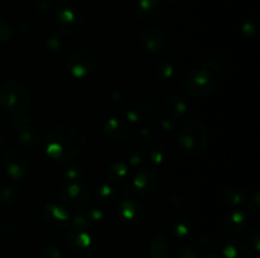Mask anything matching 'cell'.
Instances as JSON below:
<instances>
[{
  "label": "cell",
  "instance_id": "cell-9",
  "mask_svg": "<svg viewBox=\"0 0 260 258\" xmlns=\"http://www.w3.org/2000/svg\"><path fill=\"white\" fill-rule=\"evenodd\" d=\"M58 29L68 35H78L84 30L85 20L80 10L75 7H61L56 15Z\"/></svg>",
  "mask_w": 260,
  "mask_h": 258
},
{
  "label": "cell",
  "instance_id": "cell-38",
  "mask_svg": "<svg viewBox=\"0 0 260 258\" xmlns=\"http://www.w3.org/2000/svg\"><path fill=\"white\" fill-rule=\"evenodd\" d=\"M63 176L68 180V182L70 181H81V177H83V168L78 164H73V166L66 167L65 171H63Z\"/></svg>",
  "mask_w": 260,
  "mask_h": 258
},
{
  "label": "cell",
  "instance_id": "cell-16",
  "mask_svg": "<svg viewBox=\"0 0 260 258\" xmlns=\"http://www.w3.org/2000/svg\"><path fill=\"white\" fill-rule=\"evenodd\" d=\"M188 109H189L188 101L179 95H170L164 101V110L168 118L172 120L184 118L188 113Z\"/></svg>",
  "mask_w": 260,
  "mask_h": 258
},
{
  "label": "cell",
  "instance_id": "cell-23",
  "mask_svg": "<svg viewBox=\"0 0 260 258\" xmlns=\"http://www.w3.org/2000/svg\"><path fill=\"white\" fill-rule=\"evenodd\" d=\"M240 29L243 34L249 39H254L259 35V19L255 14L246 15L240 23Z\"/></svg>",
  "mask_w": 260,
  "mask_h": 258
},
{
  "label": "cell",
  "instance_id": "cell-4",
  "mask_svg": "<svg viewBox=\"0 0 260 258\" xmlns=\"http://www.w3.org/2000/svg\"><path fill=\"white\" fill-rule=\"evenodd\" d=\"M99 55L94 48L79 47L69 52L65 58V67L73 77L85 78L98 68Z\"/></svg>",
  "mask_w": 260,
  "mask_h": 258
},
{
  "label": "cell",
  "instance_id": "cell-5",
  "mask_svg": "<svg viewBox=\"0 0 260 258\" xmlns=\"http://www.w3.org/2000/svg\"><path fill=\"white\" fill-rule=\"evenodd\" d=\"M216 86H217L216 73L203 67L189 71L182 81L183 93L192 98L208 96L216 90Z\"/></svg>",
  "mask_w": 260,
  "mask_h": 258
},
{
  "label": "cell",
  "instance_id": "cell-22",
  "mask_svg": "<svg viewBox=\"0 0 260 258\" xmlns=\"http://www.w3.org/2000/svg\"><path fill=\"white\" fill-rule=\"evenodd\" d=\"M223 255L225 258H250V249L248 245L240 240H233L229 242L223 248Z\"/></svg>",
  "mask_w": 260,
  "mask_h": 258
},
{
  "label": "cell",
  "instance_id": "cell-34",
  "mask_svg": "<svg viewBox=\"0 0 260 258\" xmlns=\"http://www.w3.org/2000/svg\"><path fill=\"white\" fill-rule=\"evenodd\" d=\"M60 3L61 0H41L38 2V4L36 5V10H37L38 14L46 15L51 14L55 10L60 9Z\"/></svg>",
  "mask_w": 260,
  "mask_h": 258
},
{
  "label": "cell",
  "instance_id": "cell-46",
  "mask_svg": "<svg viewBox=\"0 0 260 258\" xmlns=\"http://www.w3.org/2000/svg\"><path fill=\"white\" fill-rule=\"evenodd\" d=\"M61 2H63V0H61Z\"/></svg>",
  "mask_w": 260,
  "mask_h": 258
},
{
  "label": "cell",
  "instance_id": "cell-7",
  "mask_svg": "<svg viewBox=\"0 0 260 258\" xmlns=\"http://www.w3.org/2000/svg\"><path fill=\"white\" fill-rule=\"evenodd\" d=\"M58 197L63 205L75 210L85 209L91 199L90 189L81 181L66 182L58 191Z\"/></svg>",
  "mask_w": 260,
  "mask_h": 258
},
{
  "label": "cell",
  "instance_id": "cell-39",
  "mask_svg": "<svg viewBox=\"0 0 260 258\" xmlns=\"http://www.w3.org/2000/svg\"><path fill=\"white\" fill-rule=\"evenodd\" d=\"M127 158H128V163L131 164L132 167H139V168H142V164H144L145 161H146V159H145L144 153H142L141 151H139V149L129 152Z\"/></svg>",
  "mask_w": 260,
  "mask_h": 258
},
{
  "label": "cell",
  "instance_id": "cell-21",
  "mask_svg": "<svg viewBox=\"0 0 260 258\" xmlns=\"http://www.w3.org/2000/svg\"><path fill=\"white\" fill-rule=\"evenodd\" d=\"M200 66L213 73H222L228 70V61L220 56H203L198 60Z\"/></svg>",
  "mask_w": 260,
  "mask_h": 258
},
{
  "label": "cell",
  "instance_id": "cell-12",
  "mask_svg": "<svg viewBox=\"0 0 260 258\" xmlns=\"http://www.w3.org/2000/svg\"><path fill=\"white\" fill-rule=\"evenodd\" d=\"M139 39L142 47L150 53H159L165 47V35L160 28L146 25L140 30Z\"/></svg>",
  "mask_w": 260,
  "mask_h": 258
},
{
  "label": "cell",
  "instance_id": "cell-25",
  "mask_svg": "<svg viewBox=\"0 0 260 258\" xmlns=\"http://www.w3.org/2000/svg\"><path fill=\"white\" fill-rule=\"evenodd\" d=\"M37 115L33 114L32 111L25 110L22 111V113H15V115L13 116L10 123H12V126L18 131L20 128H24V126H33V124L37 121Z\"/></svg>",
  "mask_w": 260,
  "mask_h": 258
},
{
  "label": "cell",
  "instance_id": "cell-33",
  "mask_svg": "<svg viewBox=\"0 0 260 258\" xmlns=\"http://www.w3.org/2000/svg\"><path fill=\"white\" fill-rule=\"evenodd\" d=\"M150 161L152 162L156 166H161L165 162L168 161V151L164 146L161 144H157L154 148L150 151Z\"/></svg>",
  "mask_w": 260,
  "mask_h": 258
},
{
  "label": "cell",
  "instance_id": "cell-2",
  "mask_svg": "<svg viewBox=\"0 0 260 258\" xmlns=\"http://www.w3.org/2000/svg\"><path fill=\"white\" fill-rule=\"evenodd\" d=\"M177 137L180 149L190 157L203 154L210 144V134L207 128L197 119L183 121L178 128Z\"/></svg>",
  "mask_w": 260,
  "mask_h": 258
},
{
  "label": "cell",
  "instance_id": "cell-13",
  "mask_svg": "<svg viewBox=\"0 0 260 258\" xmlns=\"http://www.w3.org/2000/svg\"><path fill=\"white\" fill-rule=\"evenodd\" d=\"M43 219L47 224L57 230H65L70 227L71 218L65 206L56 202H50L43 210Z\"/></svg>",
  "mask_w": 260,
  "mask_h": 258
},
{
  "label": "cell",
  "instance_id": "cell-8",
  "mask_svg": "<svg viewBox=\"0 0 260 258\" xmlns=\"http://www.w3.org/2000/svg\"><path fill=\"white\" fill-rule=\"evenodd\" d=\"M159 186V175L152 168H139L131 181V191L140 199H151Z\"/></svg>",
  "mask_w": 260,
  "mask_h": 258
},
{
  "label": "cell",
  "instance_id": "cell-15",
  "mask_svg": "<svg viewBox=\"0 0 260 258\" xmlns=\"http://www.w3.org/2000/svg\"><path fill=\"white\" fill-rule=\"evenodd\" d=\"M66 238H68L70 245L76 252L89 254V253H91L94 250V240L86 230L70 229L68 232Z\"/></svg>",
  "mask_w": 260,
  "mask_h": 258
},
{
  "label": "cell",
  "instance_id": "cell-27",
  "mask_svg": "<svg viewBox=\"0 0 260 258\" xmlns=\"http://www.w3.org/2000/svg\"><path fill=\"white\" fill-rule=\"evenodd\" d=\"M42 45L51 52H61L63 48V39L56 32H46L42 35Z\"/></svg>",
  "mask_w": 260,
  "mask_h": 258
},
{
  "label": "cell",
  "instance_id": "cell-28",
  "mask_svg": "<svg viewBox=\"0 0 260 258\" xmlns=\"http://www.w3.org/2000/svg\"><path fill=\"white\" fill-rule=\"evenodd\" d=\"M192 222L184 217L177 218L173 224V233L175 234V237L180 238V239H187L192 233Z\"/></svg>",
  "mask_w": 260,
  "mask_h": 258
},
{
  "label": "cell",
  "instance_id": "cell-14",
  "mask_svg": "<svg viewBox=\"0 0 260 258\" xmlns=\"http://www.w3.org/2000/svg\"><path fill=\"white\" fill-rule=\"evenodd\" d=\"M102 132L107 138H109V141L118 142V143H124L131 139L129 129L116 118L107 119L102 125Z\"/></svg>",
  "mask_w": 260,
  "mask_h": 258
},
{
  "label": "cell",
  "instance_id": "cell-3",
  "mask_svg": "<svg viewBox=\"0 0 260 258\" xmlns=\"http://www.w3.org/2000/svg\"><path fill=\"white\" fill-rule=\"evenodd\" d=\"M32 95L27 86L18 80H7L0 83V108L12 113L29 110Z\"/></svg>",
  "mask_w": 260,
  "mask_h": 258
},
{
  "label": "cell",
  "instance_id": "cell-43",
  "mask_svg": "<svg viewBox=\"0 0 260 258\" xmlns=\"http://www.w3.org/2000/svg\"><path fill=\"white\" fill-rule=\"evenodd\" d=\"M168 2H169L172 5H174V7L182 8V7H185V5L189 3V0H168Z\"/></svg>",
  "mask_w": 260,
  "mask_h": 258
},
{
  "label": "cell",
  "instance_id": "cell-10",
  "mask_svg": "<svg viewBox=\"0 0 260 258\" xmlns=\"http://www.w3.org/2000/svg\"><path fill=\"white\" fill-rule=\"evenodd\" d=\"M118 217L126 225L129 227H140L146 220L147 211L140 202L131 199L122 200L118 204Z\"/></svg>",
  "mask_w": 260,
  "mask_h": 258
},
{
  "label": "cell",
  "instance_id": "cell-6",
  "mask_svg": "<svg viewBox=\"0 0 260 258\" xmlns=\"http://www.w3.org/2000/svg\"><path fill=\"white\" fill-rule=\"evenodd\" d=\"M4 166L8 176L17 182L25 181L33 171V162L27 156V152L17 148L5 151Z\"/></svg>",
  "mask_w": 260,
  "mask_h": 258
},
{
  "label": "cell",
  "instance_id": "cell-26",
  "mask_svg": "<svg viewBox=\"0 0 260 258\" xmlns=\"http://www.w3.org/2000/svg\"><path fill=\"white\" fill-rule=\"evenodd\" d=\"M175 66L169 58L164 57L160 61H157L155 66V76L160 80H169L174 76Z\"/></svg>",
  "mask_w": 260,
  "mask_h": 258
},
{
  "label": "cell",
  "instance_id": "cell-41",
  "mask_svg": "<svg viewBox=\"0 0 260 258\" xmlns=\"http://www.w3.org/2000/svg\"><path fill=\"white\" fill-rule=\"evenodd\" d=\"M173 258H197V254L190 248H180L174 253Z\"/></svg>",
  "mask_w": 260,
  "mask_h": 258
},
{
  "label": "cell",
  "instance_id": "cell-19",
  "mask_svg": "<svg viewBox=\"0 0 260 258\" xmlns=\"http://www.w3.org/2000/svg\"><path fill=\"white\" fill-rule=\"evenodd\" d=\"M246 223H248V217H246L245 211L234 209L233 211L226 215L225 220H223V229L228 234L236 235L245 229Z\"/></svg>",
  "mask_w": 260,
  "mask_h": 258
},
{
  "label": "cell",
  "instance_id": "cell-44",
  "mask_svg": "<svg viewBox=\"0 0 260 258\" xmlns=\"http://www.w3.org/2000/svg\"><path fill=\"white\" fill-rule=\"evenodd\" d=\"M161 125H162V129H165V131H172V129L174 128V125H173L172 123V119L169 118L164 119V120L161 121Z\"/></svg>",
  "mask_w": 260,
  "mask_h": 258
},
{
  "label": "cell",
  "instance_id": "cell-35",
  "mask_svg": "<svg viewBox=\"0 0 260 258\" xmlns=\"http://www.w3.org/2000/svg\"><path fill=\"white\" fill-rule=\"evenodd\" d=\"M249 210L250 214L253 215L255 219H259L260 217V192L259 189H254L253 192L250 194V199H249Z\"/></svg>",
  "mask_w": 260,
  "mask_h": 258
},
{
  "label": "cell",
  "instance_id": "cell-29",
  "mask_svg": "<svg viewBox=\"0 0 260 258\" xmlns=\"http://www.w3.org/2000/svg\"><path fill=\"white\" fill-rule=\"evenodd\" d=\"M222 197L229 205H240L245 201V192L239 187H226L222 191Z\"/></svg>",
  "mask_w": 260,
  "mask_h": 258
},
{
  "label": "cell",
  "instance_id": "cell-42",
  "mask_svg": "<svg viewBox=\"0 0 260 258\" xmlns=\"http://www.w3.org/2000/svg\"><path fill=\"white\" fill-rule=\"evenodd\" d=\"M32 30H33V24L30 22H24L18 27V32H19V34L22 35L29 34Z\"/></svg>",
  "mask_w": 260,
  "mask_h": 258
},
{
  "label": "cell",
  "instance_id": "cell-45",
  "mask_svg": "<svg viewBox=\"0 0 260 258\" xmlns=\"http://www.w3.org/2000/svg\"><path fill=\"white\" fill-rule=\"evenodd\" d=\"M3 147V141H2V138H0V148H2Z\"/></svg>",
  "mask_w": 260,
  "mask_h": 258
},
{
  "label": "cell",
  "instance_id": "cell-17",
  "mask_svg": "<svg viewBox=\"0 0 260 258\" xmlns=\"http://www.w3.org/2000/svg\"><path fill=\"white\" fill-rule=\"evenodd\" d=\"M18 142L24 152H36L41 146V137L35 126H24L17 131Z\"/></svg>",
  "mask_w": 260,
  "mask_h": 258
},
{
  "label": "cell",
  "instance_id": "cell-37",
  "mask_svg": "<svg viewBox=\"0 0 260 258\" xmlns=\"http://www.w3.org/2000/svg\"><path fill=\"white\" fill-rule=\"evenodd\" d=\"M41 258H63V253L57 244L50 243L42 249Z\"/></svg>",
  "mask_w": 260,
  "mask_h": 258
},
{
  "label": "cell",
  "instance_id": "cell-36",
  "mask_svg": "<svg viewBox=\"0 0 260 258\" xmlns=\"http://www.w3.org/2000/svg\"><path fill=\"white\" fill-rule=\"evenodd\" d=\"M71 229L74 230H86L89 227L88 218H86L85 212H76L73 218H71Z\"/></svg>",
  "mask_w": 260,
  "mask_h": 258
},
{
  "label": "cell",
  "instance_id": "cell-30",
  "mask_svg": "<svg viewBox=\"0 0 260 258\" xmlns=\"http://www.w3.org/2000/svg\"><path fill=\"white\" fill-rule=\"evenodd\" d=\"M86 218H88L89 227L94 228H102L106 225L107 223V212L104 210L98 209V207H91L85 212Z\"/></svg>",
  "mask_w": 260,
  "mask_h": 258
},
{
  "label": "cell",
  "instance_id": "cell-24",
  "mask_svg": "<svg viewBox=\"0 0 260 258\" xmlns=\"http://www.w3.org/2000/svg\"><path fill=\"white\" fill-rule=\"evenodd\" d=\"M168 249H169V244H168L167 235L165 234L155 235V238L151 242V248H150L151 258H167Z\"/></svg>",
  "mask_w": 260,
  "mask_h": 258
},
{
  "label": "cell",
  "instance_id": "cell-18",
  "mask_svg": "<svg viewBox=\"0 0 260 258\" xmlns=\"http://www.w3.org/2000/svg\"><path fill=\"white\" fill-rule=\"evenodd\" d=\"M161 4L159 0H139L136 8V15L142 22H154L161 14Z\"/></svg>",
  "mask_w": 260,
  "mask_h": 258
},
{
  "label": "cell",
  "instance_id": "cell-1",
  "mask_svg": "<svg viewBox=\"0 0 260 258\" xmlns=\"http://www.w3.org/2000/svg\"><path fill=\"white\" fill-rule=\"evenodd\" d=\"M84 131L76 124H60L46 136V154L57 162H68L78 157L85 148Z\"/></svg>",
  "mask_w": 260,
  "mask_h": 258
},
{
  "label": "cell",
  "instance_id": "cell-11",
  "mask_svg": "<svg viewBox=\"0 0 260 258\" xmlns=\"http://www.w3.org/2000/svg\"><path fill=\"white\" fill-rule=\"evenodd\" d=\"M157 106L151 100H140L126 110V118L134 124H145L156 116Z\"/></svg>",
  "mask_w": 260,
  "mask_h": 258
},
{
  "label": "cell",
  "instance_id": "cell-31",
  "mask_svg": "<svg viewBox=\"0 0 260 258\" xmlns=\"http://www.w3.org/2000/svg\"><path fill=\"white\" fill-rule=\"evenodd\" d=\"M19 187L4 186L0 189V202L4 205H12L19 199Z\"/></svg>",
  "mask_w": 260,
  "mask_h": 258
},
{
  "label": "cell",
  "instance_id": "cell-20",
  "mask_svg": "<svg viewBox=\"0 0 260 258\" xmlns=\"http://www.w3.org/2000/svg\"><path fill=\"white\" fill-rule=\"evenodd\" d=\"M107 176H108V180L111 184H123V182L127 181V179H128L129 176L128 164L124 163V162L122 161L113 162V163H111V166L108 167Z\"/></svg>",
  "mask_w": 260,
  "mask_h": 258
},
{
  "label": "cell",
  "instance_id": "cell-40",
  "mask_svg": "<svg viewBox=\"0 0 260 258\" xmlns=\"http://www.w3.org/2000/svg\"><path fill=\"white\" fill-rule=\"evenodd\" d=\"M13 34H14V32H13L12 27L4 20L0 19V42H8V40L12 39Z\"/></svg>",
  "mask_w": 260,
  "mask_h": 258
},
{
  "label": "cell",
  "instance_id": "cell-32",
  "mask_svg": "<svg viewBox=\"0 0 260 258\" xmlns=\"http://www.w3.org/2000/svg\"><path fill=\"white\" fill-rule=\"evenodd\" d=\"M96 196L102 202H113L117 197V191L111 185L102 184L96 189Z\"/></svg>",
  "mask_w": 260,
  "mask_h": 258
}]
</instances>
